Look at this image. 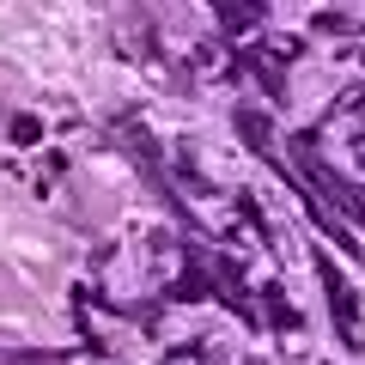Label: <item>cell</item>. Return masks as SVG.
Wrapping results in <instances>:
<instances>
[{"label":"cell","mask_w":365,"mask_h":365,"mask_svg":"<svg viewBox=\"0 0 365 365\" xmlns=\"http://www.w3.org/2000/svg\"><path fill=\"white\" fill-rule=\"evenodd\" d=\"M329 311H335V323H341V335H347V347H353V353H365L359 299H353V287H347V280H329Z\"/></svg>","instance_id":"6da1fadb"},{"label":"cell","mask_w":365,"mask_h":365,"mask_svg":"<svg viewBox=\"0 0 365 365\" xmlns=\"http://www.w3.org/2000/svg\"><path fill=\"white\" fill-rule=\"evenodd\" d=\"M37 134H43V122H37V116H13V140H19V146H31Z\"/></svg>","instance_id":"277c9868"},{"label":"cell","mask_w":365,"mask_h":365,"mask_svg":"<svg viewBox=\"0 0 365 365\" xmlns=\"http://www.w3.org/2000/svg\"><path fill=\"white\" fill-rule=\"evenodd\" d=\"M220 25L225 31H250L256 25V6H220Z\"/></svg>","instance_id":"3957f363"},{"label":"cell","mask_w":365,"mask_h":365,"mask_svg":"<svg viewBox=\"0 0 365 365\" xmlns=\"http://www.w3.org/2000/svg\"><path fill=\"white\" fill-rule=\"evenodd\" d=\"M237 128H244V140L256 146V153H268V116H262V110H237Z\"/></svg>","instance_id":"7a4b0ae2"}]
</instances>
